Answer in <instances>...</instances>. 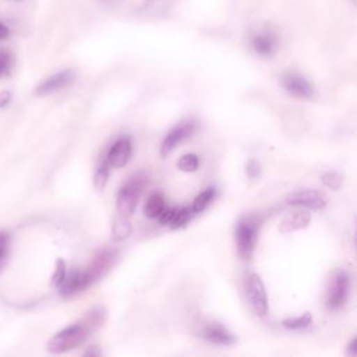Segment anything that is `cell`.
Segmentation results:
<instances>
[{"instance_id":"15","label":"cell","mask_w":357,"mask_h":357,"mask_svg":"<svg viewBox=\"0 0 357 357\" xmlns=\"http://www.w3.org/2000/svg\"><path fill=\"white\" fill-rule=\"evenodd\" d=\"M311 220V215L307 211H294L286 215L280 223L279 231L280 233H289L298 229L305 227Z\"/></svg>"},{"instance_id":"28","label":"cell","mask_w":357,"mask_h":357,"mask_svg":"<svg viewBox=\"0 0 357 357\" xmlns=\"http://www.w3.org/2000/svg\"><path fill=\"white\" fill-rule=\"evenodd\" d=\"M8 244H10V236L7 231H0V262L4 259V257L7 255V250H8Z\"/></svg>"},{"instance_id":"34","label":"cell","mask_w":357,"mask_h":357,"mask_svg":"<svg viewBox=\"0 0 357 357\" xmlns=\"http://www.w3.org/2000/svg\"><path fill=\"white\" fill-rule=\"evenodd\" d=\"M13 1H20V0H13Z\"/></svg>"},{"instance_id":"13","label":"cell","mask_w":357,"mask_h":357,"mask_svg":"<svg viewBox=\"0 0 357 357\" xmlns=\"http://www.w3.org/2000/svg\"><path fill=\"white\" fill-rule=\"evenodd\" d=\"M251 47L257 54L272 56L278 49V36L269 29L258 31L251 36Z\"/></svg>"},{"instance_id":"35","label":"cell","mask_w":357,"mask_h":357,"mask_svg":"<svg viewBox=\"0 0 357 357\" xmlns=\"http://www.w3.org/2000/svg\"><path fill=\"white\" fill-rule=\"evenodd\" d=\"M351 1H353V3H354V1H356V0H351Z\"/></svg>"},{"instance_id":"31","label":"cell","mask_w":357,"mask_h":357,"mask_svg":"<svg viewBox=\"0 0 357 357\" xmlns=\"http://www.w3.org/2000/svg\"><path fill=\"white\" fill-rule=\"evenodd\" d=\"M8 28L0 21V40H3V39H6L7 36H8Z\"/></svg>"},{"instance_id":"9","label":"cell","mask_w":357,"mask_h":357,"mask_svg":"<svg viewBox=\"0 0 357 357\" xmlns=\"http://www.w3.org/2000/svg\"><path fill=\"white\" fill-rule=\"evenodd\" d=\"M75 79V71L71 68H66L61 70L50 77H47L46 79H43L36 88H35V93L42 96V95H47L56 91H60L61 88L68 86Z\"/></svg>"},{"instance_id":"30","label":"cell","mask_w":357,"mask_h":357,"mask_svg":"<svg viewBox=\"0 0 357 357\" xmlns=\"http://www.w3.org/2000/svg\"><path fill=\"white\" fill-rule=\"evenodd\" d=\"M356 343H357L356 337L351 339V342L349 343V346H347V349H346V354H349V356H356Z\"/></svg>"},{"instance_id":"26","label":"cell","mask_w":357,"mask_h":357,"mask_svg":"<svg viewBox=\"0 0 357 357\" xmlns=\"http://www.w3.org/2000/svg\"><path fill=\"white\" fill-rule=\"evenodd\" d=\"M245 174L251 180L258 178L259 174H261V165H259V162L255 160V159H250L247 162V165H245Z\"/></svg>"},{"instance_id":"10","label":"cell","mask_w":357,"mask_h":357,"mask_svg":"<svg viewBox=\"0 0 357 357\" xmlns=\"http://www.w3.org/2000/svg\"><path fill=\"white\" fill-rule=\"evenodd\" d=\"M282 85L290 95L296 98L308 99L314 93V86L305 77L298 73H286L282 77Z\"/></svg>"},{"instance_id":"14","label":"cell","mask_w":357,"mask_h":357,"mask_svg":"<svg viewBox=\"0 0 357 357\" xmlns=\"http://www.w3.org/2000/svg\"><path fill=\"white\" fill-rule=\"evenodd\" d=\"M114 255H116L114 251L106 250V251H102V252L95 258L93 264L86 269V272L89 273L92 282L100 279V278L112 268Z\"/></svg>"},{"instance_id":"7","label":"cell","mask_w":357,"mask_h":357,"mask_svg":"<svg viewBox=\"0 0 357 357\" xmlns=\"http://www.w3.org/2000/svg\"><path fill=\"white\" fill-rule=\"evenodd\" d=\"M92 283L93 282L86 271L74 269L66 273V278L59 284V291L63 297H71L89 287Z\"/></svg>"},{"instance_id":"33","label":"cell","mask_w":357,"mask_h":357,"mask_svg":"<svg viewBox=\"0 0 357 357\" xmlns=\"http://www.w3.org/2000/svg\"><path fill=\"white\" fill-rule=\"evenodd\" d=\"M99 1H102V3H109V1H113V0H99Z\"/></svg>"},{"instance_id":"23","label":"cell","mask_w":357,"mask_h":357,"mask_svg":"<svg viewBox=\"0 0 357 357\" xmlns=\"http://www.w3.org/2000/svg\"><path fill=\"white\" fill-rule=\"evenodd\" d=\"M321 178L322 183L331 190H339L343 184V176L337 172H326Z\"/></svg>"},{"instance_id":"6","label":"cell","mask_w":357,"mask_h":357,"mask_svg":"<svg viewBox=\"0 0 357 357\" xmlns=\"http://www.w3.org/2000/svg\"><path fill=\"white\" fill-rule=\"evenodd\" d=\"M247 297L250 304L252 305L254 311L264 317L268 312V297L265 291V286L261 280V278L257 273H251L247 279V286H245Z\"/></svg>"},{"instance_id":"4","label":"cell","mask_w":357,"mask_h":357,"mask_svg":"<svg viewBox=\"0 0 357 357\" xmlns=\"http://www.w3.org/2000/svg\"><path fill=\"white\" fill-rule=\"evenodd\" d=\"M259 222L255 216H245L238 220L236 226V243L237 251L243 259H248L252 255L255 241L258 237Z\"/></svg>"},{"instance_id":"3","label":"cell","mask_w":357,"mask_h":357,"mask_svg":"<svg viewBox=\"0 0 357 357\" xmlns=\"http://www.w3.org/2000/svg\"><path fill=\"white\" fill-rule=\"evenodd\" d=\"M350 293V278L347 272L343 269H336L332 272L328 283V291H326V305L329 310L336 311L340 310Z\"/></svg>"},{"instance_id":"18","label":"cell","mask_w":357,"mask_h":357,"mask_svg":"<svg viewBox=\"0 0 357 357\" xmlns=\"http://www.w3.org/2000/svg\"><path fill=\"white\" fill-rule=\"evenodd\" d=\"M282 324H283V326H284L286 329H290V331H301V329L308 328V326L312 324V317H311L310 312H305V314H303L301 317L287 318V319H284Z\"/></svg>"},{"instance_id":"5","label":"cell","mask_w":357,"mask_h":357,"mask_svg":"<svg viewBox=\"0 0 357 357\" xmlns=\"http://www.w3.org/2000/svg\"><path fill=\"white\" fill-rule=\"evenodd\" d=\"M197 128V123L194 120H184L176 124L165 137L160 145V156H167L180 142L192 135Z\"/></svg>"},{"instance_id":"20","label":"cell","mask_w":357,"mask_h":357,"mask_svg":"<svg viewBox=\"0 0 357 357\" xmlns=\"http://www.w3.org/2000/svg\"><path fill=\"white\" fill-rule=\"evenodd\" d=\"M194 213L191 211V208H177L176 215L172 220V223L169 225L172 229H180L184 227L191 219H192Z\"/></svg>"},{"instance_id":"17","label":"cell","mask_w":357,"mask_h":357,"mask_svg":"<svg viewBox=\"0 0 357 357\" xmlns=\"http://www.w3.org/2000/svg\"><path fill=\"white\" fill-rule=\"evenodd\" d=\"M215 195H216L215 187H208V188H205L202 192H199V194L195 197V199L192 201V205H191L192 213L197 215V213L204 212V211L209 206V204L215 199Z\"/></svg>"},{"instance_id":"25","label":"cell","mask_w":357,"mask_h":357,"mask_svg":"<svg viewBox=\"0 0 357 357\" xmlns=\"http://www.w3.org/2000/svg\"><path fill=\"white\" fill-rule=\"evenodd\" d=\"M13 67V56L8 52L0 50V77L7 75Z\"/></svg>"},{"instance_id":"8","label":"cell","mask_w":357,"mask_h":357,"mask_svg":"<svg viewBox=\"0 0 357 357\" xmlns=\"http://www.w3.org/2000/svg\"><path fill=\"white\" fill-rule=\"evenodd\" d=\"M289 205L304 206L314 211H321L326 206V198L317 190H298L286 197Z\"/></svg>"},{"instance_id":"22","label":"cell","mask_w":357,"mask_h":357,"mask_svg":"<svg viewBox=\"0 0 357 357\" xmlns=\"http://www.w3.org/2000/svg\"><path fill=\"white\" fill-rule=\"evenodd\" d=\"M198 165L199 159L195 153H185L177 162V167L183 172H195L198 169Z\"/></svg>"},{"instance_id":"16","label":"cell","mask_w":357,"mask_h":357,"mask_svg":"<svg viewBox=\"0 0 357 357\" xmlns=\"http://www.w3.org/2000/svg\"><path fill=\"white\" fill-rule=\"evenodd\" d=\"M165 208H166V199L163 194L152 192L144 205V213L151 219H158Z\"/></svg>"},{"instance_id":"1","label":"cell","mask_w":357,"mask_h":357,"mask_svg":"<svg viewBox=\"0 0 357 357\" xmlns=\"http://www.w3.org/2000/svg\"><path fill=\"white\" fill-rule=\"evenodd\" d=\"M105 321V310L95 307L89 310L82 319L66 326L53 335L47 342V350L50 353H64L82 344L85 339L95 332Z\"/></svg>"},{"instance_id":"21","label":"cell","mask_w":357,"mask_h":357,"mask_svg":"<svg viewBox=\"0 0 357 357\" xmlns=\"http://www.w3.org/2000/svg\"><path fill=\"white\" fill-rule=\"evenodd\" d=\"M130 233H131V226L126 220V218L121 216V219H117L113 223V237H114V240H117V241L124 240L130 236Z\"/></svg>"},{"instance_id":"11","label":"cell","mask_w":357,"mask_h":357,"mask_svg":"<svg viewBox=\"0 0 357 357\" xmlns=\"http://www.w3.org/2000/svg\"><path fill=\"white\" fill-rule=\"evenodd\" d=\"M132 152V144L130 137H120L109 149L106 155V162L109 163L110 167L120 169L127 165V162L131 158Z\"/></svg>"},{"instance_id":"19","label":"cell","mask_w":357,"mask_h":357,"mask_svg":"<svg viewBox=\"0 0 357 357\" xmlns=\"http://www.w3.org/2000/svg\"><path fill=\"white\" fill-rule=\"evenodd\" d=\"M109 172H110V166L109 163L106 162V159L98 166L96 172H95V176H93V185L98 191H102L106 184H107V180H109Z\"/></svg>"},{"instance_id":"32","label":"cell","mask_w":357,"mask_h":357,"mask_svg":"<svg viewBox=\"0 0 357 357\" xmlns=\"http://www.w3.org/2000/svg\"><path fill=\"white\" fill-rule=\"evenodd\" d=\"M84 354H85V356H99V354H102V351H100L99 349H96L95 346H92V347L88 349Z\"/></svg>"},{"instance_id":"12","label":"cell","mask_w":357,"mask_h":357,"mask_svg":"<svg viewBox=\"0 0 357 357\" xmlns=\"http://www.w3.org/2000/svg\"><path fill=\"white\" fill-rule=\"evenodd\" d=\"M202 337L209 343L229 346L237 342V337L233 332H230L226 326L219 322H209L202 328Z\"/></svg>"},{"instance_id":"29","label":"cell","mask_w":357,"mask_h":357,"mask_svg":"<svg viewBox=\"0 0 357 357\" xmlns=\"http://www.w3.org/2000/svg\"><path fill=\"white\" fill-rule=\"evenodd\" d=\"M10 100H11V93L8 91L0 92V107H4L6 105H8Z\"/></svg>"},{"instance_id":"27","label":"cell","mask_w":357,"mask_h":357,"mask_svg":"<svg viewBox=\"0 0 357 357\" xmlns=\"http://www.w3.org/2000/svg\"><path fill=\"white\" fill-rule=\"evenodd\" d=\"M176 211H177V208H170V206H166L165 209H163V212L159 215V222H160V225H165V226H169L170 223H172V220H173V218H174V215H176Z\"/></svg>"},{"instance_id":"24","label":"cell","mask_w":357,"mask_h":357,"mask_svg":"<svg viewBox=\"0 0 357 357\" xmlns=\"http://www.w3.org/2000/svg\"><path fill=\"white\" fill-rule=\"evenodd\" d=\"M66 273H67L66 262H64L63 259H57L56 268H54V272H53V276H52V283L59 287V284H60V283L63 282V279L66 278Z\"/></svg>"},{"instance_id":"2","label":"cell","mask_w":357,"mask_h":357,"mask_svg":"<svg viewBox=\"0 0 357 357\" xmlns=\"http://www.w3.org/2000/svg\"><path fill=\"white\" fill-rule=\"evenodd\" d=\"M144 183V176H134L124 185H121L116 199V206L120 216L128 218L132 215L141 197Z\"/></svg>"}]
</instances>
